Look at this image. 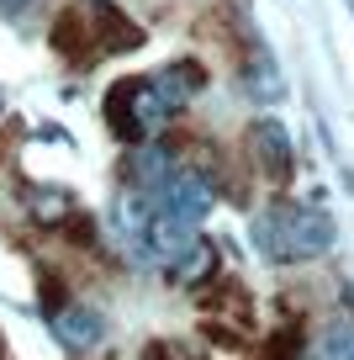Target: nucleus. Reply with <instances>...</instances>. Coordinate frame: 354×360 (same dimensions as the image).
Instances as JSON below:
<instances>
[{
	"label": "nucleus",
	"instance_id": "nucleus-18",
	"mask_svg": "<svg viewBox=\"0 0 354 360\" xmlns=\"http://www.w3.org/2000/svg\"><path fill=\"white\" fill-rule=\"evenodd\" d=\"M0 360H6V345H0Z\"/></svg>",
	"mask_w": 354,
	"mask_h": 360
},
{
	"label": "nucleus",
	"instance_id": "nucleus-13",
	"mask_svg": "<svg viewBox=\"0 0 354 360\" xmlns=\"http://www.w3.org/2000/svg\"><path fill=\"white\" fill-rule=\"evenodd\" d=\"M322 360H354V328L349 323H333L322 334Z\"/></svg>",
	"mask_w": 354,
	"mask_h": 360
},
{
	"label": "nucleus",
	"instance_id": "nucleus-1",
	"mask_svg": "<svg viewBox=\"0 0 354 360\" xmlns=\"http://www.w3.org/2000/svg\"><path fill=\"white\" fill-rule=\"evenodd\" d=\"M106 127L122 143H148L159 127H169V106L159 101L154 79H117L106 90Z\"/></svg>",
	"mask_w": 354,
	"mask_h": 360
},
{
	"label": "nucleus",
	"instance_id": "nucleus-2",
	"mask_svg": "<svg viewBox=\"0 0 354 360\" xmlns=\"http://www.w3.org/2000/svg\"><path fill=\"white\" fill-rule=\"evenodd\" d=\"M143 196L154 202V212H169V217H180V223H201V217L211 212V202H217V186H211V175L201 165H180L175 159V169Z\"/></svg>",
	"mask_w": 354,
	"mask_h": 360
},
{
	"label": "nucleus",
	"instance_id": "nucleus-14",
	"mask_svg": "<svg viewBox=\"0 0 354 360\" xmlns=\"http://www.w3.org/2000/svg\"><path fill=\"white\" fill-rule=\"evenodd\" d=\"M265 360H301V328H280V334L270 339Z\"/></svg>",
	"mask_w": 354,
	"mask_h": 360
},
{
	"label": "nucleus",
	"instance_id": "nucleus-16",
	"mask_svg": "<svg viewBox=\"0 0 354 360\" xmlns=\"http://www.w3.org/2000/svg\"><path fill=\"white\" fill-rule=\"evenodd\" d=\"M27 11H32V0H0V16H11V22H22Z\"/></svg>",
	"mask_w": 354,
	"mask_h": 360
},
{
	"label": "nucleus",
	"instance_id": "nucleus-9",
	"mask_svg": "<svg viewBox=\"0 0 354 360\" xmlns=\"http://www.w3.org/2000/svg\"><path fill=\"white\" fill-rule=\"evenodd\" d=\"M53 48L58 53L69 58V64H90V58H96V37H90V22H85V6H69V11H58L53 16Z\"/></svg>",
	"mask_w": 354,
	"mask_h": 360
},
{
	"label": "nucleus",
	"instance_id": "nucleus-3",
	"mask_svg": "<svg viewBox=\"0 0 354 360\" xmlns=\"http://www.w3.org/2000/svg\"><path fill=\"white\" fill-rule=\"evenodd\" d=\"M280 259H317L333 249V217L322 207H270Z\"/></svg>",
	"mask_w": 354,
	"mask_h": 360
},
{
	"label": "nucleus",
	"instance_id": "nucleus-15",
	"mask_svg": "<svg viewBox=\"0 0 354 360\" xmlns=\"http://www.w3.org/2000/svg\"><path fill=\"white\" fill-rule=\"evenodd\" d=\"M58 307H64V281H53V276H48V281H43V313L53 318Z\"/></svg>",
	"mask_w": 354,
	"mask_h": 360
},
{
	"label": "nucleus",
	"instance_id": "nucleus-17",
	"mask_svg": "<svg viewBox=\"0 0 354 360\" xmlns=\"http://www.w3.org/2000/svg\"><path fill=\"white\" fill-rule=\"evenodd\" d=\"M143 360H169V349L159 345V339H148V345H143Z\"/></svg>",
	"mask_w": 354,
	"mask_h": 360
},
{
	"label": "nucleus",
	"instance_id": "nucleus-8",
	"mask_svg": "<svg viewBox=\"0 0 354 360\" xmlns=\"http://www.w3.org/2000/svg\"><path fill=\"white\" fill-rule=\"evenodd\" d=\"M190 249H196V223H180V217H169V212H154V223H148V259H159L164 270H175Z\"/></svg>",
	"mask_w": 354,
	"mask_h": 360
},
{
	"label": "nucleus",
	"instance_id": "nucleus-12",
	"mask_svg": "<svg viewBox=\"0 0 354 360\" xmlns=\"http://www.w3.org/2000/svg\"><path fill=\"white\" fill-rule=\"evenodd\" d=\"M206 270H217V249H211V244H201V238H196V249H190V255L180 259V265L169 270V276H175V281H185V286H196L201 276H206Z\"/></svg>",
	"mask_w": 354,
	"mask_h": 360
},
{
	"label": "nucleus",
	"instance_id": "nucleus-11",
	"mask_svg": "<svg viewBox=\"0 0 354 360\" xmlns=\"http://www.w3.org/2000/svg\"><path fill=\"white\" fill-rule=\"evenodd\" d=\"M27 207H32V217H37L43 228H58V223H69V217H74V196L58 191V186L32 191V196H27Z\"/></svg>",
	"mask_w": 354,
	"mask_h": 360
},
{
	"label": "nucleus",
	"instance_id": "nucleus-10",
	"mask_svg": "<svg viewBox=\"0 0 354 360\" xmlns=\"http://www.w3.org/2000/svg\"><path fill=\"white\" fill-rule=\"evenodd\" d=\"M244 79H249V96H259V101H280L286 96L280 69H275V58H270V48L259 37H244Z\"/></svg>",
	"mask_w": 354,
	"mask_h": 360
},
{
	"label": "nucleus",
	"instance_id": "nucleus-4",
	"mask_svg": "<svg viewBox=\"0 0 354 360\" xmlns=\"http://www.w3.org/2000/svg\"><path fill=\"white\" fill-rule=\"evenodd\" d=\"M249 143V159H254V169L270 180V186H286L291 175H296V143H291L286 122H275V117H254L244 133Z\"/></svg>",
	"mask_w": 354,
	"mask_h": 360
},
{
	"label": "nucleus",
	"instance_id": "nucleus-7",
	"mask_svg": "<svg viewBox=\"0 0 354 360\" xmlns=\"http://www.w3.org/2000/svg\"><path fill=\"white\" fill-rule=\"evenodd\" d=\"M201 85H206V69H201L196 58H169V64L154 75V90H159V101L169 106V117L185 112V106L201 96Z\"/></svg>",
	"mask_w": 354,
	"mask_h": 360
},
{
	"label": "nucleus",
	"instance_id": "nucleus-6",
	"mask_svg": "<svg viewBox=\"0 0 354 360\" xmlns=\"http://www.w3.org/2000/svg\"><path fill=\"white\" fill-rule=\"evenodd\" d=\"M53 334L64 339V349H96L100 339H106V313L100 307H90V302H64L53 313Z\"/></svg>",
	"mask_w": 354,
	"mask_h": 360
},
{
	"label": "nucleus",
	"instance_id": "nucleus-5",
	"mask_svg": "<svg viewBox=\"0 0 354 360\" xmlns=\"http://www.w3.org/2000/svg\"><path fill=\"white\" fill-rule=\"evenodd\" d=\"M85 22H90V37H96L106 53H133V48H143V27L127 22V11H117L111 0H85Z\"/></svg>",
	"mask_w": 354,
	"mask_h": 360
}]
</instances>
